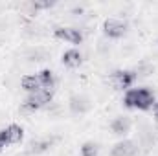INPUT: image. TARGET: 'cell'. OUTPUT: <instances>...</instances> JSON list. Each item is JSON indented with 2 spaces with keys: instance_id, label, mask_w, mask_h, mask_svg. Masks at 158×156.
<instances>
[{
  "instance_id": "1",
  "label": "cell",
  "mask_w": 158,
  "mask_h": 156,
  "mask_svg": "<svg viewBox=\"0 0 158 156\" xmlns=\"http://www.w3.org/2000/svg\"><path fill=\"white\" fill-rule=\"evenodd\" d=\"M123 103L129 109H138V110H147L155 103V94L149 88H131L123 96Z\"/></svg>"
},
{
  "instance_id": "2",
  "label": "cell",
  "mask_w": 158,
  "mask_h": 156,
  "mask_svg": "<svg viewBox=\"0 0 158 156\" xmlns=\"http://www.w3.org/2000/svg\"><path fill=\"white\" fill-rule=\"evenodd\" d=\"M52 97H53V92L52 90H44V88H40L37 92H33V94H28V97H26V101L22 105V110L24 112H35V110H39L42 107H46L52 101Z\"/></svg>"
},
{
  "instance_id": "3",
  "label": "cell",
  "mask_w": 158,
  "mask_h": 156,
  "mask_svg": "<svg viewBox=\"0 0 158 156\" xmlns=\"http://www.w3.org/2000/svg\"><path fill=\"white\" fill-rule=\"evenodd\" d=\"M103 31H105V35L110 37V39H119V37L125 35L127 24H125L123 20H119V18H109V20H105V24H103Z\"/></svg>"
},
{
  "instance_id": "4",
  "label": "cell",
  "mask_w": 158,
  "mask_h": 156,
  "mask_svg": "<svg viewBox=\"0 0 158 156\" xmlns=\"http://www.w3.org/2000/svg\"><path fill=\"white\" fill-rule=\"evenodd\" d=\"M53 35L57 39L70 42V44H81L83 42V31L79 28H57L53 31Z\"/></svg>"
},
{
  "instance_id": "5",
  "label": "cell",
  "mask_w": 158,
  "mask_h": 156,
  "mask_svg": "<svg viewBox=\"0 0 158 156\" xmlns=\"http://www.w3.org/2000/svg\"><path fill=\"white\" fill-rule=\"evenodd\" d=\"M134 81H136V72H129V70H118L110 77L114 88H129Z\"/></svg>"
},
{
  "instance_id": "6",
  "label": "cell",
  "mask_w": 158,
  "mask_h": 156,
  "mask_svg": "<svg viewBox=\"0 0 158 156\" xmlns=\"http://www.w3.org/2000/svg\"><path fill=\"white\" fill-rule=\"evenodd\" d=\"M0 134H2V138L6 140L7 145H15V143H20V140H22V136H24V130H22L20 125H15V123H13V125H7L6 129H2Z\"/></svg>"
},
{
  "instance_id": "7",
  "label": "cell",
  "mask_w": 158,
  "mask_h": 156,
  "mask_svg": "<svg viewBox=\"0 0 158 156\" xmlns=\"http://www.w3.org/2000/svg\"><path fill=\"white\" fill-rule=\"evenodd\" d=\"M138 153V143L132 140H123L118 142L112 147V156H134Z\"/></svg>"
},
{
  "instance_id": "8",
  "label": "cell",
  "mask_w": 158,
  "mask_h": 156,
  "mask_svg": "<svg viewBox=\"0 0 158 156\" xmlns=\"http://www.w3.org/2000/svg\"><path fill=\"white\" fill-rule=\"evenodd\" d=\"M68 105H70V110L74 112V114H85V112H88L90 110V99L86 97V96H72L70 97V101H68Z\"/></svg>"
},
{
  "instance_id": "9",
  "label": "cell",
  "mask_w": 158,
  "mask_h": 156,
  "mask_svg": "<svg viewBox=\"0 0 158 156\" xmlns=\"http://www.w3.org/2000/svg\"><path fill=\"white\" fill-rule=\"evenodd\" d=\"M131 117L127 116H118L112 123H110V129H112V132L114 134H118V136H123V134H127L129 130H131Z\"/></svg>"
},
{
  "instance_id": "10",
  "label": "cell",
  "mask_w": 158,
  "mask_h": 156,
  "mask_svg": "<svg viewBox=\"0 0 158 156\" xmlns=\"http://www.w3.org/2000/svg\"><path fill=\"white\" fill-rule=\"evenodd\" d=\"M81 61H83V55L77 50H68V51L63 53V64L68 66V68H77L81 64Z\"/></svg>"
},
{
  "instance_id": "11",
  "label": "cell",
  "mask_w": 158,
  "mask_h": 156,
  "mask_svg": "<svg viewBox=\"0 0 158 156\" xmlns=\"http://www.w3.org/2000/svg\"><path fill=\"white\" fill-rule=\"evenodd\" d=\"M37 77H39V83H40V88H44V90H52L53 88V84H55V76H53V72L52 70H40L39 74H37Z\"/></svg>"
},
{
  "instance_id": "12",
  "label": "cell",
  "mask_w": 158,
  "mask_h": 156,
  "mask_svg": "<svg viewBox=\"0 0 158 156\" xmlns=\"http://www.w3.org/2000/svg\"><path fill=\"white\" fill-rule=\"evenodd\" d=\"M20 84H22V88H24L28 94H33V92L40 90L39 77H37L35 74H31V76H24V77H22V81H20Z\"/></svg>"
},
{
  "instance_id": "13",
  "label": "cell",
  "mask_w": 158,
  "mask_h": 156,
  "mask_svg": "<svg viewBox=\"0 0 158 156\" xmlns=\"http://www.w3.org/2000/svg\"><path fill=\"white\" fill-rule=\"evenodd\" d=\"M50 145H52V140H50V138H44V140L31 142V143H30V149H28V153H31V154H39V153H44V151H46Z\"/></svg>"
},
{
  "instance_id": "14",
  "label": "cell",
  "mask_w": 158,
  "mask_h": 156,
  "mask_svg": "<svg viewBox=\"0 0 158 156\" xmlns=\"http://www.w3.org/2000/svg\"><path fill=\"white\" fill-rule=\"evenodd\" d=\"M28 59L30 61H46L48 59V51L44 50V48H33V50H30L28 51Z\"/></svg>"
},
{
  "instance_id": "15",
  "label": "cell",
  "mask_w": 158,
  "mask_h": 156,
  "mask_svg": "<svg viewBox=\"0 0 158 156\" xmlns=\"http://www.w3.org/2000/svg\"><path fill=\"white\" fill-rule=\"evenodd\" d=\"M99 149L94 142H86L83 147H81V156H98Z\"/></svg>"
},
{
  "instance_id": "16",
  "label": "cell",
  "mask_w": 158,
  "mask_h": 156,
  "mask_svg": "<svg viewBox=\"0 0 158 156\" xmlns=\"http://www.w3.org/2000/svg\"><path fill=\"white\" fill-rule=\"evenodd\" d=\"M6 147H7V143H6V140L2 138V134H0V151H4Z\"/></svg>"
},
{
  "instance_id": "17",
  "label": "cell",
  "mask_w": 158,
  "mask_h": 156,
  "mask_svg": "<svg viewBox=\"0 0 158 156\" xmlns=\"http://www.w3.org/2000/svg\"><path fill=\"white\" fill-rule=\"evenodd\" d=\"M155 119H156V121H158V103H156V105H155Z\"/></svg>"
},
{
  "instance_id": "18",
  "label": "cell",
  "mask_w": 158,
  "mask_h": 156,
  "mask_svg": "<svg viewBox=\"0 0 158 156\" xmlns=\"http://www.w3.org/2000/svg\"><path fill=\"white\" fill-rule=\"evenodd\" d=\"M79 156H81V154H79Z\"/></svg>"
}]
</instances>
